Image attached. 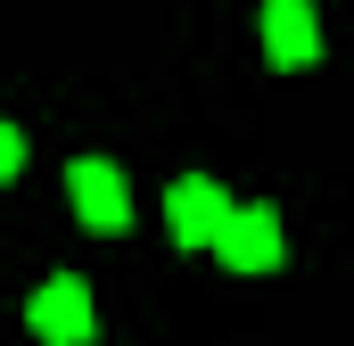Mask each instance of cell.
I'll list each match as a JSON object with an SVG mask.
<instances>
[{
    "instance_id": "5",
    "label": "cell",
    "mask_w": 354,
    "mask_h": 346,
    "mask_svg": "<svg viewBox=\"0 0 354 346\" xmlns=\"http://www.w3.org/2000/svg\"><path fill=\"white\" fill-rule=\"evenodd\" d=\"M264 58L272 66H313V58H322V17H313V0H264Z\"/></svg>"
},
{
    "instance_id": "6",
    "label": "cell",
    "mask_w": 354,
    "mask_h": 346,
    "mask_svg": "<svg viewBox=\"0 0 354 346\" xmlns=\"http://www.w3.org/2000/svg\"><path fill=\"white\" fill-rule=\"evenodd\" d=\"M17 165H25V132L0 124V181H17Z\"/></svg>"
},
{
    "instance_id": "4",
    "label": "cell",
    "mask_w": 354,
    "mask_h": 346,
    "mask_svg": "<svg viewBox=\"0 0 354 346\" xmlns=\"http://www.w3.org/2000/svg\"><path fill=\"white\" fill-rule=\"evenodd\" d=\"M214 256L231 264V272H272V264L288 256V239H280V215H272V206H231V223H223Z\"/></svg>"
},
{
    "instance_id": "1",
    "label": "cell",
    "mask_w": 354,
    "mask_h": 346,
    "mask_svg": "<svg viewBox=\"0 0 354 346\" xmlns=\"http://www.w3.org/2000/svg\"><path fill=\"white\" fill-rule=\"evenodd\" d=\"M25 322H33L41 346H91V338H99V305H91V289L75 280V272H50V280L33 289Z\"/></svg>"
},
{
    "instance_id": "2",
    "label": "cell",
    "mask_w": 354,
    "mask_h": 346,
    "mask_svg": "<svg viewBox=\"0 0 354 346\" xmlns=\"http://www.w3.org/2000/svg\"><path fill=\"white\" fill-rule=\"evenodd\" d=\"M165 223H174L181 248H214L223 239V223H231V198H223V181H206V173H181L174 190H165Z\"/></svg>"
},
{
    "instance_id": "3",
    "label": "cell",
    "mask_w": 354,
    "mask_h": 346,
    "mask_svg": "<svg viewBox=\"0 0 354 346\" xmlns=\"http://www.w3.org/2000/svg\"><path fill=\"white\" fill-rule=\"evenodd\" d=\"M66 198H75V215H83L91 231H124L132 223V190H124V173L107 165V157H75L66 165Z\"/></svg>"
}]
</instances>
